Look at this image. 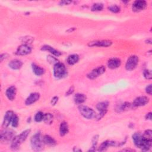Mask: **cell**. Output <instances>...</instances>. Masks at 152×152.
<instances>
[{
    "label": "cell",
    "mask_w": 152,
    "mask_h": 152,
    "mask_svg": "<svg viewBox=\"0 0 152 152\" xmlns=\"http://www.w3.org/2000/svg\"><path fill=\"white\" fill-rule=\"evenodd\" d=\"M30 131L31 130L30 129H27L23 131L20 134L15 135L11 142V149L14 151L18 150L22 143L27 139Z\"/></svg>",
    "instance_id": "cell-1"
},
{
    "label": "cell",
    "mask_w": 152,
    "mask_h": 152,
    "mask_svg": "<svg viewBox=\"0 0 152 152\" xmlns=\"http://www.w3.org/2000/svg\"><path fill=\"white\" fill-rule=\"evenodd\" d=\"M30 145L33 151H40L43 150L45 144L43 142V137L40 132H36L31 137L30 139Z\"/></svg>",
    "instance_id": "cell-2"
},
{
    "label": "cell",
    "mask_w": 152,
    "mask_h": 152,
    "mask_svg": "<svg viewBox=\"0 0 152 152\" xmlns=\"http://www.w3.org/2000/svg\"><path fill=\"white\" fill-rule=\"evenodd\" d=\"M15 137V132L14 130L5 128L1 130L0 133V141L2 144L11 142Z\"/></svg>",
    "instance_id": "cell-3"
},
{
    "label": "cell",
    "mask_w": 152,
    "mask_h": 152,
    "mask_svg": "<svg viewBox=\"0 0 152 152\" xmlns=\"http://www.w3.org/2000/svg\"><path fill=\"white\" fill-rule=\"evenodd\" d=\"M53 75L56 78H62L67 75V70L65 65L60 62H58L53 66Z\"/></svg>",
    "instance_id": "cell-4"
},
{
    "label": "cell",
    "mask_w": 152,
    "mask_h": 152,
    "mask_svg": "<svg viewBox=\"0 0 152 152\" xmlns=\"http://www.w3.org/2000/svg\"><path fill=\"white\" fill-rule=\"evenodd\" d=\"M78 109L80 114L86 119H91L95 118L96 116V114L95 111L93 109L87 106L80 104L78 107Z\"/></svg>",
    "instance_id": "cell-5"
},
{
    "label": "cell",
    "mask_w": 152,
    "mask_h": 152,
    "mask_svg": "<svg viewBox=\"0 0 152 152\" xmlns=\"http://www.w3.org/2000/svg\"><path fill=\"white\" fill-rule=\"evenodd\" d=\"M139 62V58L137 55H132L127 59L125 64V69L131 71L136 68Z\"/></svg>",
    "instance_id": "cell-6"
},
{
    "label": "cell",
    "mask_w": 152,
    "mask_h": 152,
    "mask_svg": "<svg viewBox=\"0 0 152 152\" xmlns=\"http://www.w3.org/2000/svg\"><path fill=\"white\" fill-rule=\"evenodd\" d=\"M106 71V67L103 65L97 66V68L93 69L90 72H88L87 75V77L90 80H94L96 78L99 77L103 73H104Z\"/></svg>",
    "instance_id": "cell-7"
},
{
    "label": "cell",
    "mask_w": 152,
    "mask_h": 152,
    "mask_svg": "<svg viewBox=\"0 0 152 152\" xmlns=\"http://www.w3.org/2000/svg\"><path fill=\"white\" fill-rule=\"evenodd\" d=\"M31 50L32 49L28 45L22 44L17 48L15 51V54L18 56H24L30 54L31 52Z\"/></svg>",
    "instance_id": "cell-8"
},
{
    "label": "cell",
    "mask_w": 152,
    "mask_h": 152,
    "mask_svg": "<svg viewBox=\"0 0 152 152\" xmlns=\"http://www.w3.org/2000/svg\"><path fill=\"white\" fill-rule=\"evenodd\" d=\"M132 138L134 145L137 147L139 148H141L142 147L145 141V138L143 137L142 134L139 132H135L132 135Z\"/></svg>",
    "instance_id": "cell-9"
},
{
    "label": "cell",
    "mask_w": 152,
    "mask_h": 152,
    "mask_svg": "<svg viewBox=\"0 0 152 152\" xmlns=\"http://www.w3.org/2000/svg\"><path fill=\"white\" fill-rule=\"evenodd\" d=\"M150 99L147 96H141L135 98L132 104L134 107H137L146 105L147 103H148Z\"/></svg>",
    "instance_id": "cell-10"
},
{
    "label": "cell",
    "mask_w": 152,
    "mask_h": 152,
    "mask_svg": "<svg viewBox=\"0 0 152 152\" xmlns=\"http://www.w3.org/2000/svg\"><path fill=\"white\" fill-rule=\"evenodd\" d=\"M147 4L145 1H135L132 5V10L134 12H140L144 10L147 7Z\"/></svg>",
    "instance_id": "cell-11"
},
{
    "label": "cell",
    "mask_w": 152,
    "mask_h": 152,
    "mask_svg": "<svg viewBox=\"0 0 152 152\" xmlns=\"http://www.w3.org/2000/svg\"><path fill=\"white\" fill-rule=\"evenodd\" d=\"M112 45V42L109 40H96L89 42L88 46L89 47H109Z\"/></svg>",
    "instance_id": "cell-12"
},
{
    "label": "cell",
    "mask_w": 152,
    "mask_h": 152,
    "mask_svg": "<svg viewBox=\"0 0 152 152\" xmlns=\"http://www.w3.org/2000/svg\"><path fill=\"white\" fill-rule=\"evenodd\" d=\"M119 146V142H116L114 141L106 140L103 141L99 146L97 149L99 151H104L106 150L109 147H117Z\"/></svg>",
    "instance_id": "cell-13"
},
{
    "label": "cell",
    "mask_w": 152,
    "mask_h": 152,
    "mask_svg": "<svg viewBox=\"0 0 152 152\" xmlns=\"http://www.w3.org/2000/svg\"><path fill=\"white\" fill-rule=\"evenodd\" d=\"M14 113L12 110H8L5 113L4 120L2 122V127L3 128H7L10 124H11L12 118L14 115Z\"/></svg>",
    "instance_id": "cell-14"
},
{
    "label": "cell",
    "mask_w": 152,
    "mask_h": 152,
    "mask_svg": "<svg viewBox=\"0 0 152 152\" xmlns=\"http://www.w3.org/2000/svg\"><path fill=\"white\" fill-rule=\"evenodd\" d=\"M40 94L37 92H34V93H30L29 96L27 97V98L26 99V101H25L26 105L29 106L34 103L35 102L39 100V99H40Z\"/></svg>",
    "instance_id": "cell-15"
},
{
    "label": "cell",
    "mask_w": 152,
    "mask_h": 152,
    "mask_svg": "<svg viewBox=\"0 0 152 152\" xmlns=\"http://www.w3.org/2000/svg\"><path fill=\"white\" fill-rule=\"evenodd\" d=\"M16 94H17V88L14 86H11L9 87L6 90V91H5V95L8 98V100L11 101H12L13 100H14Z\"/></svg>",
    "instance_id": "cell-16"
},
{
    "label": "cell",
    "mask_w": 152,
    "mask_h": 152,
    "mask_svg": "<svg viewBox=\"0 0 152 152\" xmlns=\"http://www.w3.org/2000/svg\"><path fill=\"white\" fill-rule=\"evenodd\" d=\"M121 65V61L118 58H113L107 61V66L112 69L119 67Z\"/></svg>",
    "instance_id": "cell-17"
},
{
    "label": "cell",
    "mask_w": 152,
    "mask_h": 152,
    "mask_svg": "<svg viewBox=\"0 0 152 152\" xmlns=\"http://www.w3.org/2000/svg\"><path fill=\"white\" fill-rule=\"evenodd\" d=\"M23 62L19 59H15L11 60L8 63V66L10 68L13 70H18L20 69L23 66Z\"/></svg>",
    "instance_id": "cell-18"
},
{
    "label": "cell",
    "mask_w": 152,
    "mask_h": 152,
    "mask_svg": "<svg viewBox=\"0 0 152 152\" xmlns=\"http://www.w3.org/2000/svg\"><path fill=\"white\" fill-rule=\"evenodd\" d=\"M41 50H43V51H48L51 54H52L53 55L58 57L59 56L62 55L61 52L57 50L56 49H54L53 47L49 46V45H43L42 48H41Z\"/></svg>",
    "instance_id": "cell-19"
},
{
    "label": "cell",
    "mask_w": 152,
    "mask_h": 152,
    "mask_svg": "<svg viewBox=\"0 0 152 152\" xmlns=\"http://www.w3.org/2000/svg\"><path fill=\"white\" fill-rule=\"evenodd\" d=\"M69 132V126L66 122L63 121L61 123L59 126V135L61 137L65 136Z\"/></svg>",
    "instance_id": "cell-20"
},
{
    "label": "cell",
    "mask_w": 152,
    "mask_h": 152,
    "mask_svg": "<svg viewBox=\"0 0 152 152\" xmlns=\"http://www.w3.org/2000/svg\"><path fill=\"white\" fill-rule=\"evenodd\" d=\"M31 68L34 74L37 76H40L44 74L45 72V70L43 68H42L34 63L31 64Z\"/></svg>",
    "instance_id": "cell-21"
},
{
    "label": "cell",
    "mask_w": 152,
    "mask_h": 152,
    "mask_svg": "<svg viewBox=\"0 0 152 152\" xmlns=\"http://www.w3.org/2000/svg\"><path fill=\"white\" fill-rule=\"evenodd\" d=\"M87 97L85 94L82 93H77L74 97V100L75 104H81L84 102H86Z\"/></svg>",
    "instance_id": "cell-22"
},
{
    "label": "cell",
    "mask_w": 152,
    "mask_h": 152,
    "mask_svg": "<svg viewBox=\"0 0 152 152\" xmlns=\"http://www.w3.org/2000/svg\"><path fill=\"white\" fill-rule=\"evenodd\" d=\"M43 140L45 144L49 146H54L56 144V141L55 140L49 135H45L43 137Z\"/></svg>",
    "instance_id": "cell-23"
},
{
    "label": "cell",
    "mask_w": 152,
    "mask_h": 152,
    "mask_svg": "<svg viewBox=\"0 0 152 152\" xmlns=\"http://www.w3.org/2000/svg\"><path fill=\"white\" fill-rule=\"evenodd\" d=\"M79 59V56L77 54H72L68 56L66 59V62L69 65H73L78 62Z\"/></svg>",
    "instance_id": "cell-24"
},
{
    "label": "cell",
    "mask_w": 152,
    "mask_h": 152,
    "mask_svg": "<svg viewBox=\"0 0 152 152\" xmlns=\"http://www.w3.org/2000/svg\"><path fill=\"white\" fill-rule=\"evenodd\" d=\"M109 103L107 101H103L99 102L96 105V109L99 111H104V110H107V108L109 106Z\"/></svg>",
    "instance_id": "cell-25"
},
{
    "label": "cell",
    "mask_w": 152,
    "mask_h": 152,
    "mask_svg": "<svg viewBox=\"0 0 152 152\" xmlns=\"http://www.w3.org/2000/svg\"><path fill=\"white\" fill-rule=\"evenodd\" d=\"M43 122L48 125H50L53 122V116L50 113H46L44 114L43 117Z\"/></svg>",
    "instance_id": "cell-26"
},
{
    "label": "cell",
    "mask_w": 152,
    "mask_h": 152,
    "mask_svg": "<svg viewBox=\"0 0 152 152\" xmlns=\"http://www.w3.org/2000/svg\"><path fill=\"white\" fill-rule=\"evenodd\" d=\"M98 140H99V135H95L93 137L92 140H91L92 145H91V148L88 150V151H95L96 150Z\"/></svg>",
    "instance_id": "cell-27"
},
{
    "label": "cell",
    "mask_w": 152,
    "mask_h": 152,
    "mask_svg": "<svg viewBox=\"0 0 152 152\" xmlns=\"http://www.w3.org/2000/svg\"><path fill=\"white\" fill-rule=\"evenodd\" d=\"M21 41L23 44H31L34 42V37L30 36H26L21 38Z\"/></svg>",
    "instance_id": "cell-28"
},
{
    "label": "cell",
    "mask_w": 152,
    "mask_h": 152,
    "mask_svg": "<svg viewBox=\"0 0 152 152\" xmlns=\"http://www.w3.org/2000/svg\"><path fill=\"white\" fill-rule=\"evenodd\" d=\"M103 9V4L102 3H95L91 8L92 11H100Z\"/></svg>",
    "instance_id": "cell-29"
},
{
    "label": "cell",
    "mask_w": 152,
    "mask_h": 152,
    "mask_svg": "<svg viewBox=\"0 0 152 152\" xmlns=\"http://www.w3.org/2000/svg\"><path fill=\"white\" fill-rule=\"evenodd\" d=\"M43 117H44V113L39 111L37 112L34 115V119L36 122H40L43 120Z\"/></svg>",
    "instance_id": "cell-30"
},
{
    "label": "cell",
    "mask_w": 152,
    "mask_h": 152,
    "mask_svg": "<svg viewBox=\"0 0 152 152\" xmlns=\"http://www.w3.org/2000/svg\"><path fill=\"white\" fill-rule=\"evenodd\" d=\"M47 61L49 64H53V65L59 62L57 58L53 56L52 55H48L47 56Z\"/></svg>",
    "instance_id": "cell-31"
},
{
    "label": "cell",
    "mask_w": 152,
    "mask_h": 152,
    "mask_svg": "<svg viewBox=\"0 0 152 152\" xmlns=\"http://www.w3.org/2000/svg\"><path fill=\"white\" fill-rule=\"evenodd\" d=\"M144 77L147 80H151L152 78V72L150 69H144L143 71Z\"/></svg>",
    "instance_id": "cell-32"
},
{
    "label": "cell",
    "mask_w": 152,
    "mask_h": 152,
    "mask_svg": "<svg viewBox=\"0 0 152 152\" xmlns=\"http://www.w3.org/2000/svg\"><path fill=\"white\" fill-rule=\"evenodd\" d=\"M142 136L144 138L147 140H152V131L150 129H147L144 131Z\"/></svg>",
    "instance_id": "cell-33"
},
{
    "label": "cell",
    "mask_w": 152,
    "mask_h": 152,
    "mask_svg": "<svg viewBox=\"0 0 152 152\" xmlns=\"http://www.w3.org/2000/svg\"><path fill=\"white\" fill-rule=\"evenodd\" d=\"M108 10L113 13H118L121 10L120 7L116 5H113L109 7Z\"/></svg>",
    "instance_id": "cell-34"
},
{
    "label": "cell",
    "mask_w": 152,
    "mask_h": 152,
    "mask_svg": "<svg viewBox=\"0 0 152 152\" xmlns=\"http://www.w3.org/2000/svg\"><path fill=\"white\" fill-rule=\"evenodd\" d=\"M18 122H19V119L18 116L16 114H14V117L12 118V122H11V125L13 128H17L18 125Z\"/></svg>",
    "instance_id": "cell-35"
},
{
    "label": "cell",
    "mask_w": 152,
    "mask_h": 152,
    "mask_svg": "<svg viewBox=\"0 0 152 152\" xmlns=\"http://www.w3.org/2000/svg\"><path fill=\"white\" fill-rule=\"evenodd\" d=\"M107 110H104V111H100L99 112V113L97 115H96V116H95V119L97 120V121H99L100 120L106 113Z\"/></svg>",
    "instance_id": "cell-36"
},
{
    "label": "cell",
    "mask_w": 152,
    "mask_h": 152,
    "mask_svg": "<svg viewBox=\"0 0 152 152\" xmlns=\"http://www.w3.org/2000/svg\"><path fill=\"white\" fill-rule=\"evenodd\" d=\"M145 92L149 95H151L152 94V88H151V84L148 85L145 87Z\"/></svg>",
    "instance_id": "cell-37"
},
{
    "label": "cell",
    "mask_w": 152,
    "mask_h": 152,
    "mask_svg": "<svg viewBox=\"0 0 152 152\" xmlns=\"http://www.w3.org/2000/svg\"><path fill=\"white\" fill-rule=\"evenodd\" d=\"M58 99H59V97L58 96H54L53 97H52V99H51V101H50L51 105H52V106L55 105L57 103Z\"/></svg>",
    "instance_id": "cell-38"
},
{
    "label": "cell",
    "mask_w": 152,
    "mask_h": 152,
    "mask_svg": "<svg viewBox=\"0 0 152 152\" xmlns=\"http://www.w3.org/2000/svg\"><path fill=\"white\" fill-rule=\"evenodd\" d=\"M74 91V86H71L69 87V88L67 90V91L65 93V96H69L71 94L73 93V92Z\"/></svg>",
    "instance_id": "cell-39"
},
{
    "label": "cell",
    "mask_w": 152,
    "mask_h": 152,
    "mask_svg": "<svg viewBox=\"0 0 152 152\" xmlns=\"http://www.w3.org/2000/svg\"><path fill=\"white\" fill-rule=\"evenodd\" d=\"M72 3L71 1H61L59 2V5H67Z\"/></svg>",
    "instance_id": "cell-40"
},
{
    "label": "cell",
    "mask_w": 152,
    "mask_h": 152,
    "mask_svg": "<svg viewBox=\"0 0 152 152\" xmlns=\"http://www.w3.org/2000/svg\"><path fill=\"white\" fill-rule=\"evenodd\" d=\"M8 56V55L7 53H2L0 55V60H1V62H2L4 59H7Z\"/></svg>",
    "instance_id": "cell-41"
},
{
    "label": "cell",
    "mask_w": 152,
    "mask_h": 152,
    "mask_svg": "<svg viewBox=\"0 0 152 152\" xmlns=\"http://www.w3.org/2000/svg\"><path fill=\"white\" fill-rule=\"evenodd\" d=\"M145 118V119H146L147 120H150V121H151V112H148V113H147L146 114Z\"/></svg>",
    "instance_id": "cell-42"
},
{
    "label": "cell",
    "mask_w": 152,
    "mask_h": 152,
    "mask_svg": "<svg viewBox=\"0 0 152 152\" xmlns=\"http://www.w3.org/2000/svg\"><path fill=\"white\" fill-rule=\"evenodd\" d=\"M72 151H74V152H80V151H82V150L79 148L78 147H74L72 149Z\"/></svg>",
    "instance_id": "cell-43"
},
{
    "label": "cell",
    "mask_w": 152,
    "mask_h": 152,
    "mask_svg": "<svg viewBox=\"0 0 152 152\" xmlns=\"http://www.w3.org/2000/svg\"><path fill=\"white\" fill-rule=\"evenodd\" d=\"M145 43H147V44H151V43H152L151 39V38H148V39H146L145 41Z\"/></svg>",
    "instance_id": "cell-44"
},
{
    "label": "cell",
    "mask_w": 152,
    "mask_h": 152,
    "mask_svg": "<svg viewBox=\"0 0 152 152\" xmlns=\"http://www.w3.org/2000/svg\"><path fill=\"white\" fill-rule=\"evenodd\" d=\"M75 30V28H68V30H67L66 31V32H68V33H71V32L74 31Z\"/></svg>",
    "instance_id": "cell-45"
},
{
    "label": "cell",
    "mask_w": 152,
    "mask_h": 152,
    "mask_svg": "<svg viewBox=\"0 0 152 152\" xmlns=\"http://www.w3.org/2000/svg\"><path fill=\"white\" fill-rule=\"evenodd\" d=\"M122 151H133L134 150H132V149H123Z\"/></svg>",
    "instance_id": "cell-46"
}]
</instances>
